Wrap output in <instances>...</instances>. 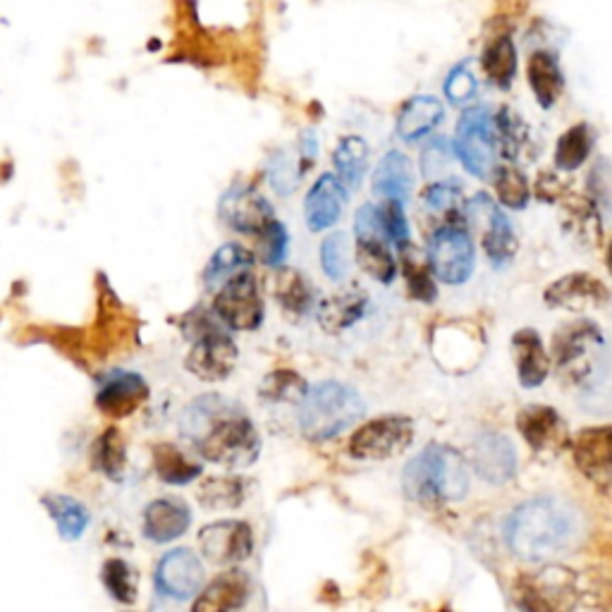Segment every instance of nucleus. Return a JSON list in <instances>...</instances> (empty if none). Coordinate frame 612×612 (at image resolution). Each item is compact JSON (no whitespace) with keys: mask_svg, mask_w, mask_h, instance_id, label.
I'll return each mask as SVG.
<instances>
[{"mask_svg":"<svg viewBox=\"0 0 612 612\" xmlns=\"http://www.w3.org/2000/svg\"><path fill=\"white\" fill-rule=\"evenodd\" d=\"M180 435L208 462L228 469L252 467L262 455V435L250 415L238 403L216 393L187 405Z\"/></svg>","mask_w":612,"mask_h":612,"instance_id":"f257e3e1","label":"nucleus"},{"mask_svg":"<svg viewBox=\"0 0 612 612\" xmlns=\"http://www.w3.org/2000/svg\"><path fill=\"white\" fill-rule=\"evenodd\" d=\"M579 536V514L560 498H534L517 508L505 524V540L517 558L546 562L568 550Z\"/></svg>","mask_w":612,"mask_h":612,"instance_id":"f03ea898","label":"nucleus"},{"mask_svg":"<svg viewBox=\"0 0 612 612\" xmlns=\"http://www.w3.org/2000/svg\"><path fill=\"white\" fill-rule=\"evenodd\" d=\"M403 488L409 500L421 505L462 500L469 490L467 462L452 447L429 445L405 467Z\"/></svg>","mask_w":612,"mask_h":612,"instance_id":"7ed1b4c3","label":"nucleus"},{"mask_svg":"<svg viewBox=\"0 0 612 612\" xmlns=\"http://www.w3.org/2000/svg\"><path fill=\"white\" fill-rule=\"evenodd\" d=\"M367 405L355 387L337 381H323L309 387L299 405V429L314 443L331 441L364 417Z\"/></svg>","mask_w":612,"mask_h":612,"instance_id":"20e7f679","label":"nucleus"},{"mask_svg":"<svg viewBox=\"0 0 612 612\" xmlns=\"http://www.w3.org/2000/svg\"><path fill=\"white\" fill-rule=\"evenodd\" d=\"M182 333L192 340V349L184 359L187 371L208 383L228 379L238 364V345L218 316L194 309L182 319Z\"/></svg>","mask_w":612,"mask_h":612,"instance_id":"39448f33","label":"nucleus"},{"mask_svg":"<svg viewBox=\"0 0 612 612\" xmlns=\"http://www.w3.org/2000/svg\"><path fill=\"white\" fill-rule=\"evenodd\" d=\"M605 337L594 321L564 323L552 335V361L560 379L570 385H588L603 361Z\"/></svg>","mask_w":612,"mask_h":612,"instance_id":"423d86ee","label":"nucleus"},{"mask_svg":"<svg viewBox=\"0 0 612 612\" xmlns=\"http://www.w3.org/2000/svg\"><path fill=\"white\" fill-rule=\"evenodd\" d=\"M576 603V574L560 564L522 574L514 582V605L522 612H574Z\"/></svg>","mask_w":612,"mask_h":612,"instance_id":"0eeeda50","label":"nucleus"},{"mask_svg":"<svg viewBox=\"0 0 612 612\" xmlns=\"http://www.w3.org/2000/svg\"><path fill=\"white\" fill-rule=\"evenodd\" d=\"M474 242L462 226H443L431 234L429 268L445 285H462L474 273Z\"/></svg>","mask_w":612,"mask_h":612,"instance_id":"6e6552de","label":"nucleus"},{"mask_svg":"<svg viewBox=\"0 0 612 612\" xmlns=\"http://www.w3.org/2000/svg\"><path fill=\"white\" fill-rule=\"evenodd\" d=\"M214 314L222 326L230 331H256L264 323V297L252 270L230 280L226 288H220L214 302Z\"/></svg>","mask_w":612,"mask_h":612,"instance_id":"1a4fd4ad","label":"nucleus"},{"mask_svg":"<svg viewBox=\"0 0 612 612\" xmlns=\"http://www.w3.org/2000/svg\"><path fill=\"white\" fill-rule=\"evenodd\" d=\"M415 441V423L407 417H379L359 426L349 441V455L355 459H391L403 455Z\"/></svg>","mask_w":612,"mask_h":612,"instance_id":"9d476101","label":"nucleus"},{"mask_svg":"<svg viewBox=\"0 0 612 612\" xmlns=\"http://www.w3.org/2000/svg\"><path fill=\"white\" fill-rule=\"evenodd\" d=\"M457 156L474 178H488L496 166V135L488 109H469L459 117Z\"/></svg>","mask_w":612,"mask_h":612,"instance_id":"9b49d317","label":"nucleus"},{"mask_svg":"<svg viewBox=\"0 0 612 612\" xmlns=\"http://www.w3.org/2000/svg\"><path fill=\"white\" fill-rule=\"evenodd\" d=\"M218 216L232 230L256 234H262V230L276 220L273 206H270L268 199L258 192L254 184L246 182H234L230 190L220 196Z\"/></svg>","mask_w":612,"mask_h":612,"instance_id":"f8f14e48","label":"nucleus"},{"mask_svg":"<svg viewBox=\"0 0 612 612\" xmlns=\"http://www.w3.org/2000/svg\"><path fill=\"white\" fill-rule=\"evenodd\" d=\"M204 558L214 564H240L254 552V532L246 522L222 520L199 532Z\"/></svg>","mask_w":612,"mask_h":612,"instance_id":"ddd939ff","label":"nucleus"},{"mask_svg":"<svg viewBox=\"0 0 612 612\" xmlns=\"http://www.w3.org/2000/svg\"><path fill=\"white\" fill-rule=\"evenodd\" d=\"M204 568L190 548H175L161 558L156 568V588L170 600H187L202 594Z\"/></svg>","mask_w":612,"mask_h":612,"instance_id":"4468645a","label":"nucleus"},{"mask_svg":"<svg viewBox=\"0 0 612 612\" xmlns=\"http://www.w3.org/2000/svg\"><path fill=\"white\" fill-rule=\"evenodd\" d=\"M464 216L474 222H484V250L493 266H505L512 262V256L517 254V238L512 230V222L508 216L498 211V206L490 202V196L479 194L472 202L464 206Z\"/></svg>","mask_w":612,"mask_h":612,"instance_id":"2eb2a0df","label":"nucleus"},{"mask_svg":"<svg viewBox=\"0 0 612 612\" xmlns=\"http://www.w3.org/2000/svg\"><path fill=\"white\" fill-rule=\"evenodd\" d=\"M572 457L579 472L598 486L612 484V426H591L576 433Z\"/></svg>","mask_w":612,"mask_h":612,"instance_id":"dca6fc26","label":"nucleus"},{"mask_svg":"<svg viewBox=\"0 0 612 612\" xmlns=\"http://www.w3.org/2000/svg\"><path fill=\"white\" fill-rule=\"evenodd\" d=\"M544 299L552 309L586 311L605 306L610 302V290L605 288L603 280L591 273H570L550 282Z\"/></svg>","mask_w":612,"mask_h":612,"instance_id":"f3484780","label":"nucleus"},{"mask_svg":"<svg viewBox=\"0 0 612 612\" xmlns=\"http://www.w3.org/2000/svg\"><path fill=\"white\" fill-rule=\"evenodd\" d=\"M517 431L536 452H560L570 445L568 423L552 407L532 405L517 415Z\"/></svg>","mask_w":612,"mask_h":612,"instance_id":"a211bd4d","label":"nucleus"},{"mask_svg":"<svg viewBox=\"0 0 612 612\" xmlns=\"http://www.w3.org/2000/svg\"><path fill=\"white\" fill-rule=\"evenodd\" d=\"M347 204V187L337 180V175L323 173L311 184V190L304 196V220L311 232H323L333 228L343 218Z\"/></svg>","mask_w":612,"mask_h":612,"instance_id":"6ab92c4d","label":"nucleus"},{"mask_svg":"<svg viewBox=\"0 0 612 612\" xmlns=\"http://www.w3.org/2000/svg\"><path fill=\"white\" fill-rule=\"evenodd\" d=\"M472 462L476 474L493 486H502L517 474L514 445L500 433L479 435L472 445Z\"/></svg>","mask_w":612,"mask_h":612,"instance_id":"aec40b11","label":"nucleus"},{"mask_svg":"<svg viewBox=\"0 0 612 612\" xmlns=\"http://www.w3.org/2000/svg\"><path fill=\"white\" fill-rule=\"evenodd\" d=\"M149 385L139 373L115 371L105 379L97 393V407L111 419L129 417L141 403H146Z\"/></svg>","mask_w":612,"mask_h":612,"instance_id":"412c9836","label":"nucleus"},{"mask_svg":"<svg viewBox=\"0 0 612 612\" xmlns=\"http://www.w3.org/2000/svg\"><path fill=\"white\" fill-rule=\"evenodd\" d=\"M252 594V582L242 570H228L216 576L196 596L192 612H238Z\"/></svg>","mask_w":612,"mask_h":612,"instance_id":"4be33fe9","label":"nucleus"},{"mask_svg":"<svg viewBox=\"0 0 612 612\" xmlns=\"http://www.w3.org/2000/svg\"><path fill=\"white\" fill-rule=\"evenodd\" d=\"M369 306V294L359 285H347L316 304V319L326 333H343L355 326Z\"/></svg>","mask_w":612,"mask_h":612,"instance_id":"5701e85b","label":"nucleus"},{"mask_svg":"<svg viewBox=\"0 0 612 612\" xmlns=\"http://www.w3.org/2000/svg\"><path fill=\"white\" fill-rule=\"evenodd\" d=\"M192 524V510L178 498H158L144 510V536L153 544H173Z\"/></svg>","mask_w":612,"mask_h":612,"instance_id":"b1692460","label":"nucleus"},{"mask_svg":"<svg viewBox=\"0 0 612 612\" xmlns=\"http://www.w3.org/2000/svg\"><path fill=\"white\" fill-rule=\"evenodd\" d=\"M373 194L383 196L385 202L405 204L415 190V168L411 161L399 151H387L373 170Z\"/></svg>","mask_w":612,"mask_h":612,"instance_id":"393cba45","label":"nucleus"},{"mask_svg":"<svg viewBox=\"0 0 612 612\" xmlns=\"http://www.w3.org/2000/svg\"><path fill=\"white\" fill-rule=\"evenodd\" d=\"M512 355L517 375L524 387L544 385L550 373V359L534 328H522L512 335Z\"/></svg>","mask_w":612,"mask_h":612,"instance_id":"a878e982","label":"nucleus"},{"mask_svg":"<svg viewBox=\"0 0 612 612\" xmlns=\"http://www.w3.org/2000/svg\"><path fill=\"white\" fill-rule=\"evenodd\" d=\"M562 228L568 230L576 244L596 250L603 240V222H600L598 204L586 196H568L562 202Z\"/></svg>","mask_w":612,"mask_h":612,"instance_id":"bb28decb","label":"nucleus"},{"mask_svg":"<svg viewBox=\"0 0 612 612\" xmlns=\"http://www.w3.org/2000/svg\"><path fill=\"white\" fill-rule=\"evenodd\" d=\"M445 109L435 97H411L397 115V135L405 141H417L443 123Z\"/></svg>","mask_w":612,"mask_h":612,"instance_id":"cd10ccee","label":"nucleus"},{"mask_svg":"<svg viewBox=\"0 0 612 612\" xmlns=\"http://www.w3.org/2000/svg\"><path fill=\"white\" fill-rule=\"evenodd\" d=\"M252 264H254V254L250 250H244L242 244L228 242V244L218 246L216 254L208 258V264L204 268L206 290L226 288L230 280L246 273Z\"/></svg>","mask_w":612,"mask_h":612,"instance_id":"c85d7f7f","label":"nucleus"},{"mask_svg":"<svg viewBox=\"0 0 612 612\" xmlns=\"http://www.w3.org/2000/svg\"><path fill=\"white\" fill-rule=\"evenodd\" d=\"M526 75H528V85H532L536 93V101L544 105V109H552V105L558 103L564 87V77L558 65V58L548 51L532 53L526 65Z\"/></svg>","mask_w":612,"mask_h":612,"instance_id":"c756f323","label":"nucleus"},{"mask_svg":"<svg viewBox=\"0 0 612 612\" xmlns=\"http://www.w3.org/2000/svg\"><path fill=\"white\" fill-rule=\"evenodd\" d=\"M276 299L288 316L302 319L314 309V288L299 270L282 266L276 273Z\"/></svg>","mask_w":612,"mask_h":612,"instance_id":"7c9ffc66","label":"nucleus"},{"mask_svg":"<svg viewBox=\"0 0 612 612\" xmlns=\"http://www.w3.org/2000/svg\"><path fill=\"white\" fill-rule=\"evenodd\" d=\"M481 69L500 89H508L517 77V49L510 34H496L484 53H481Z\"/></svg>","mask_w":612,"mask_h":612,"instance_id":"2f4dec72","label":"nucleus"},{"mask_svg":"<svg viewBox=\"0 0 612 612\" xmlns=\"http://www.w3.org/2000/svg\"><path fill=\"white\" fill-rule=\"evenodd\" d=\"M153 467H156V474L161 476L163 484L170 486H184L196 476H202V464L187 457L173 443L153 445Z\"/></svg>","mask_w":612,"mask_h":612,"instance_id":"473e14b6","label":"nucleus"},{"mask_svg":"<svg viewBox=\"0 0 612 612\" xmlns=\"http://www.w3.org/2000/svg\"><path fill=\"white\" fill-rule=\"evenodd\" d=\"M333 163L337 170V180L343 182L347 190H357L369 166V144L357 135L343 137L335 146Z\"/></svg>","mask_w":612,"mask_h":612,"instance_id":"72a5a7b5","label":"nucleus"},{"mask_svg":"<svg viewBox=\"0 0 612 612\" xmlns=\"http://www.w3.org/2000/svg\"><path fill=\"white\" fill-rule=\"evenodd\" d=\"M46 512L53 517L58 534L65 540H77L89 526V510L75 500L73 496H61V493H49L41 498Z\"/></svg>","mask_w":612,"mask_h":612,"instance_id":"f704fd0d","label":"nucleus"},{"mask_svg":"<svg viewBox=\"0 0 612 612\" xmlns=\"http://www.w3.org/2000/svg\"><path fill=\"white\" fill-rule=\"evenodd\" d=\"M493 135H496V146H500L502 156L517 161L522 153L532 146V129L522 120L520 113H514L510 109H502L496 120H493Z\"/></svg>","mask_w":612,"mask_h":612,"instance_id":"c9c22d12","label":"nucleus"},{"mask_svg":"<svg viewBox=\"0 0 612 612\" xmlns=\"http://www.w3.org/2000/svg\"><path fill=\"white\" fill-rule=\"evenodd\" d=\"M91 462L101 474L113 481H120L127 467V443L120 429L111 426L99 435L97 443L91 447Z\"/></svg>","mask_w":612,"mask_h":612,"instance_id":"e433bc0d","label":"nucleus"},{"mask_svg":"<svg viewBox=\"0 0 612 612\" xmlns=\"http://www.w3.org/2000/svg\"><path fill=\"white\" fill-rule=\"evenodd\" d=\"M357 264L367 270V273L383 282V285H391L397 276V264L395 256L387 250V240L383 238H367V240H357Z\"/></svg>","mask_w":612,"mask_h":612,"instance_id":"4c0bfd02","label":"nucleus"},{"mask_svg":"<svg viewBox=\"0 0 612 612\" xmlns=\"http://www.w3.org/2000/svg\"><path fill=\"white\" fill-rule=\"evenodd\" d=\"M196 496L208 510H234L244 500V484L238 476H208L202 481Z\"/></svg>","mask_w":612,"mask_h":612,"instance_id":"58836bf2","label":"nucleus"},{"mask_svg":"<svg viewBox=\"0 0 612 612\" xmlns=\"http://www.w3.org/2000/svg\"><path fill=\"white\" fill-rule=\"evenodd\" d=\"M594 149V132L591 127L586 123H579L570 127L568 132H564L558 139V146H556V166L562 173H570L576 170L582 166V163L588 158V153Z\"/></svg>","mask_w":612,"mask_h":612,"instance_id":"ea45409f","label":"nucleus"},{"mask_svg":"<svg viewBox=\"0 0 612 612\" xmlns=\"http://www.w3.org/2000/svg\"><path fill=\"white\" fill-rule=\"evenodd\" d=\"M258 395L268 399V403L302 405L304 397L309 395V385H306L299 373H294L290 369H280L266 375L262 387H258Z\"/></svg>","mask_w":612,"mask_h":612,"instance_id":"a19ab883","label":"nucleus"},{"mask_svg":"<svg viewBox=\"0 0 612 612\" xmlns=\"http://www.w3.org/2000/svg\"><path fill=\"white\" fill-rule=\"evenodd\" d=\"M399 256H403V270H405L407 288H409L411 297L419 299V302H433L438 292H435L431 268L419 262V256H417L415 246H411V244L399 246Z\"/></svg>","mask_w":612,"mask_h":612,"instance_id":"79ce46f5","label":"nucleus"},{"mask_svg":"<svg viewBox=\"0 0 612 612\" xmlns=\"http://www.w3.org/2000/svg\"><path fill=\"white\" fill-rule=\"evenodd\" d=\"M101 579H103L105 591H109L117 603H123V605L137 603V574L125 560L105 562Z\"/></svg>","mask_w":612,"mask_h":612,"instance_id":"37998d69","label":"nucleus"},{"mask_svg":"<svg viewBox=\"0 0 612 612\" xmlns=\"http://www.w3.org/2000/svg\"><path fill=\"white\" fill-rule=\"evenodd\" d=\"M352 264V246L345 232L328 234L321 244V268L333 282L345 280Z\"/></svg>","mask_w":612,"mask_h":612,"instance_id":"c03bdc74","label":"nucleus"},{"mask_svg":"<svg viewBox=\"0 0 612 612\" xmlns=\"http://www.w3.org/2000/svg\"><path fill=\"white\" fill-rule=\"evenodd\" d=\"M496 192L500 202L514 208V211H522L528 204V196H532V190H528V182L524 175L512 168V166H502L496 170Z\"/></svg>","mask_w":612,"mask_h":612,"instance_id":"a18cd8bd","label":"nucleus"},{"mask_svg":"<svg viewBox=\"0 0 612 612\" xmlns=\"http://www.w3.org/2000/svg\"><path fill=\"white\" fill-rule=\"evenodd\" d=\"M288 246H290V232L282 226L280 220H273L258 234V258L266 266L282 268L288 258Z\"/></svg>","mask_w":612,"mask_h":612,"instance_id":"49530a36","label":"nucleus"},{"mask_svg":"<svg viewBox=\"0 0 612 612\" xmlns=\"http://www.w3.org/2000/svg\"><path fill=\"white\" fill-rule=\"evenodd\" d=\"M423 204H426L435 214H445L450 218H457L459 214L464 216L462 206V194H459V187L450 182H435L431 184L426 192H423Z\"/></svg>","mask_w":612,"mask_h":612,"instance_id":"de8ad7c7","label":"nucleus"},{"mask_svg":"<svg viewBox=\"0 0 612 612\" xmlns=\"http://www.w3.org/2000/svg\"><path fill=\"white\" fill-rule=\"evenodd\" d=\"M381 214V222L383 230L387 234V240L395 242L397 246L409 244V226H407V216L403 211V204L399 202H385L379 206Z\"/></svg>","mask_w":612,"mask_h":612,"instance_id":"09e8293b","label":"nucleus"},{"mask_svg":"<svg viewBox=\"0 0 612 612\" xmlns=\"http://www.w3.org/2000/svg\"><path fill=\"white\" fill-rule=\"evenodd\" d=\"M476 93V77L472 75L469 65L455 67L450 75L445 79V97L452 103H467Z\"/></svg>","mask_w":612,"mask_h":612,"instance_id":"8fccbe9b","label":"nucleus"},{"mask_svg":"<svg viewBox=\"0 0 612 612\" xmlns=\"http://www.w3.org/2000/svg\"><path fill=\"white\" fill-rule=\"evenodd\" d=\"M450 161H452V151L450 144L441 137V139H433L431 144L423 149V156H421V170L426 178H438L447 168H450Z\"/></svg>","mask_w":612,"mask_h":612,"instance_id":"3c124183","label":"nucleus"},{"mask_svg":"<svg viewBox=\"0 0 612 612\" xmlns=\"http://www.w3.org/2000/svg\"><path fill=\"white\" fill-rule=\"evenodd\" d=\"M268 173H270V182H273V187L280 194H290L294 190V184L299 182V175H297L299 168H294L292 163L282 156V153H278Z\"/></svg>","mask_w":612,"mask_h":612,"instance_id":"603ef678","label":"nucleus"},{"mask_svg":"<svg viewBox=\"0 0 612 612\" xmlns=\"http://www.w3.org/2000/svg\"><path fill=\"white\" fill-rule=\"evenodd\" d=\"M299 151H302V170L309 168L311 163L319 158V137L314 135V129H306V132L302 135Z\"/></svg>","mask_w":612,"mask_h":612,"instance_id":"864d4df0","label":"nucleus"},{"mask_svg":"<svg viewBox=\"0 0 612 612\" xmlns=\"http://www.w3.org/2000/svg\"><path fill=\"white\" fill-rule=\"evenodd\" d=\"M605 264H608V270H610V276H612V242L608 246V254H605Z\"/></svg>","mask_w":612,"mask_h":612,"instance_id":"5fc2aeb1","label":"nucleus"}]
</instances>
